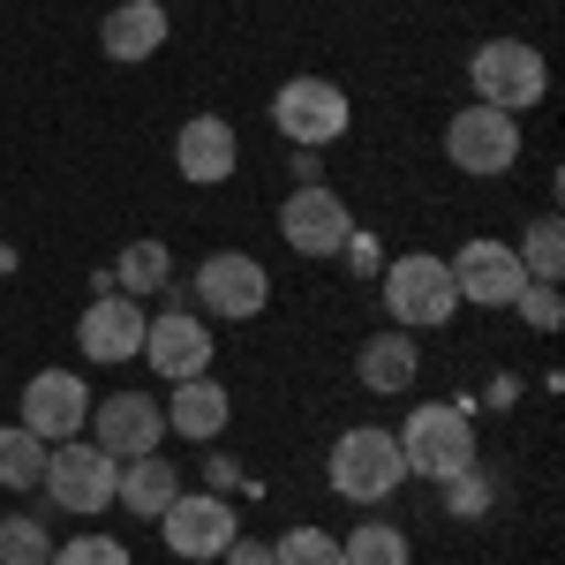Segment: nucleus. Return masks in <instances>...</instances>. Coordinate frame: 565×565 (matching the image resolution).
<instances>
[{"label": "nucleus", "instance_id": "1", "mask_svg": "<svg viewBox=\"0 0 565 565\" xmlns=\"http://www.w3.org/2000/svg\"><path fill=\"white\" fill-rule=\"evenodd\" d=\"M392 437H399L407 476H423V482H452V476H468V468H482L468 399H423V407H407V423Z\"/></svg>", "mask_w": 565, "mask_h": 565}, {"label": "nucleus", "instance_id": "2", "mask_svg": "<svg viewBox=\"0 0 565 565\" xmlns=\"http://www.w3.org/2000/svg\"><path fill=\"white\" fill-rule=\"evenodd\" d=\"M468 84H476V106H498V114L521 121L527 106H543V90H551V61L527 39H482L468 53Z\"/></svg>", "mask_w": 565, "mask_h": 565}, {"label": "nucleus", "instance_id": "3", "mask_svg": "<svg viewBox=\"0 0 565 565\" xmlns=\"http://www.w3.org/2000/svg\"><path fill=\"white\" fill-rule=\"evenodd\" d=\"M324 482H332L348 505H385L392 490L407 482L399 437L377 430V423H354V430H340V437H332V460H324Z\"/></svg>", "mask_w": 565, "mask_h": 565}, {"label": "nucleus", "instance_id": "4", "mask_svg": "<svg viewBox=\"0 0 565 565\" xmlns=\"http://www.w3.org/2000/svg\"><path fill=\"white\" fill-rule=\"evenodd\" d=\"M385 317L399 332H437V324H452V309H460V287H452V264L430 257V249H407V257L385 264Z\"/></svg>", "mask_w": 565, "mask_h": 565}, {"label": "nucleus", "instance_id": "5", "mask_svg": "<svg viewBox=\"0 0 565 565\" xmlns=\"http://www.w3.org/2000/svg\"><path fill=\"white\" fill-rule=\"evenodd\" d=\"M271 129L295 151H324V143H340L354 129V98L332 76H287L271 90Z\"/></svg>", "mask_w": 565, "mask_h": 565}, {"label": "nucleus", "instance_id": "6", "mask_svg": "<svg viewBox=\"0 0 565 565\" xmlns=\"http://www.w3.org/2000/svg\"><path fill=\"white\" fill-rule=\"evenodd\" d=\"M189 295H196V317L249 324V317H264V302H271V271H264L249 249H212V257L196 264Z\"/></svg>", "mask_w": 565, "mask_h": 565}, {"label": "nucleus", "instance_id": "7", "mask_svg": "<svg viewBox=\"0 0 565 565\" xmlns=\"http://www.w3.org/2000/svg\"><path fill=\"white\" fill-rule=\"evenodd\" d=\"M114 482H121V460L114 452H98L90 437H68V445H53L45 452V505L53 513H106L114 505Z\"/></svg>", "mask_w": 565, "mask_h": 565}, {"label": "nucleus", "instance_id": "8", "mask_svg": "<svg viewBox=\"0 0 565 565\" xmlns=\"http://www.w3.org/2000/svg\"><path fill=\"white\" fill-rule=\"evenodd\" d=\"M445 159H452L460 174H476V181L513 174V167H521V121L498 114V106H460V114L445 121Z\"/></svg>", "mask_w": 565, "mask_h": 565}, {"label": "nucleus", "instance_id": "9", "mask_svg": "<svg viewBox=\"0 0 565 565\" xmlns=\"http://www.w3.org/2000/svg\"><path fill=\"white\" fill-rule=\"evenodd\" d=\"M242 535V513L218 498V490H181L174 505L159 513V543L189 565H218V551Z\"/></svg>", "mask_w": 565, "mask_h": 565}, {"label": "nucleus", "instance_id": "10", "mask_svg": "<svg viewBox=\"0 0 565 565\" xmlns=\"http://www.w3.org/2000/svg\"><path fill=\"white\" fill-rule=\"evenodd\" d=\"M90 445L114 452V460H143V452H167V407L151 392H114V399H90Z\"/></svg>", "mask_w": 565, "mask_h": 565}, {"label": "nucleus", "instance_id": "11", "mask_svg": "<svg viewBox=\"0 0 565 565\" xmlns=\"http://www.w3.org/2000/svg\"><path fill=\"white\" fill-rule=\"evenodd\" d=\"M279 242L295 249V257H340L354 242V212H348V196L340 189H295L287 204H279Z\"/></svg>", "mask_w": 565, "mask_h": 565}, {"label": "nucleus", "instance_id": "12", "mask_svg": "<svg viewBox=\"0 0 565 565\" xmlns=\"http://www.w3.org/2000/svg\"><path fill=\"white\" fill-rule=\"evenodd\" d=\"M212 317H196V309H159V317H143V362L167 377V385H181V377H204L212 370Z\"/></svg>", "mask_w": 565, "mask_h": 565}, {"label": "nucleus", "instance_id": "13", "mask_svg": "<svg viewBox=\"0 0 565 565\" xmlns=\"http://www.w3.org/2000/svg\"><path fill=\"white\" fill-rule=\"evenodd\" d=\"M452 264V287H460V302L476 309H513V295L527 287V264L513 242H490V234H476V242H460V257Z\"/></svg>", "mask_w": 565, "mask_h": 565}, {"label": "nucleus", "instance_id": "14", "mask_svg": "<svg viewBox=\"0 0 565 565\" xmlns=\"http://www.w3.org/2000/svg\"><path fill=\"white\" fill-rule=\"evenodd\" d=\"M84 423H90V385H84V370H39V377L23 385V430H39L45 445L84 437Z\"/></svg>", "mask_w": 565, "mask_h": 565}, {"label": "nucleus", "instance_id": "15", "mask_svg": "<svg viewBox=\"0 0 565 565\" xmlns=\"http://www.w3.org/2000/svg\"><path fill=\"white\" fill-rule=\"evenodd\" d=\"M174 167H181V181H196V189L234 181V167H242V136H234V121H226V114H196V121H181Z\"/></svg>", "mask_w": 565, "mask_h": 565}, {"label": "nucleus", "instance_id": "16", "mask_svg": "<svg viewBox=\"0 0 565 565\" xmlns=\"http://www.w3.org/2000/svg\"><path fill=\"white\" fill-rule=\"evenodd\" d=\"M76 348H84V362H136L143 354V302L90 295V309L76 317Z\"/></svg>", "mask_w": 565, "mask_h": 565}, {"label": "nucleus", "instance_id": "17", "mask_svg": "<svg viewBox=\"0 0 565 565\" xmlns=\"http://www.w3.org/2000/svg\"><path fill=\"white\" fill-rule=\"evenodd\" d=\"M167 39H174V15H167L159 0H114V8H106V23H98V53H106V61H121V68L151 61Z\"/></svg>", "mask_w": 565, "mask_h": 565}, {"label": "nucleus", "instance_id": "18", "mask_svg": "<svg viewBox=\"0 0 565 565\" xmlns=\"http://www.w3.org/2000/svg\"><path fill=\"white\" fill-rule=\"evenodd\" d=\"M226 415H234V399H226V385H218L212 370H204V377H181V385L167 392V437L212 445V437L226 430Z\"/></svg>", "mask_w": 565, "mask_h": 565}, {"label": "nucleus", "instance_id": "19", "mask_svg": "<svg viewBox=\"0 0 565 565\" xmlns=\"http://www.w3.org/2000/svg\"><path fill=\"white\" fill-rule=\"evenodd\" d=\"M354 377H362V392H407L415 377H423V348H415V332H399V324L370 332V340L354 348Z\"/></svg>", "mask_w": 565, "mask_h": 565}, {"label": "nucleus", "instance_id": "20", "mask_svg": "<svg viewBox=\"0 0 565 565\" xmlns=\"http://www.w3.org/2000/svg\"><path fill=\"white\" fill-rule=\"evenodd\" d=\"M181 498V468L167 452H143V460H121V482H114V505H129L136 521H159Z\"/></svg>", "mask_w": 565, "mask_h": 565}, {"label": "nucleus", "instance_id": "21", "mask_svg": "<svg viewBox=\"0 0 565 565\" xmlns=\"http://www.w3.org/2000/svg\"><path fill=\"white\" fill-rule=\"evenodd\" d=\"M167 287H174V257H167V242H129V249L114 257V295L143 302V295H167Z\"/></svg>", "mask_w": 565, "mask_h": 565}, {"label": "nucleus", "instance_id": "22", "mask_svg": "<svg viewBox=\"0 0 565 565\" xmlns=\"http://www.w3.org/2000/svg\"><path fill=\"white\" fill-rule=\"evenodd\" d=\"M340 558H348V565H415V543H407V527H392V521L370 513L362 527H348Z\"/></svg>", "mask_w": 565, "mask_h": 565}, {"label": "nucleus", "instance_id": "23", "mask_svg": "<svg viewBox=\"0 0 565 565\" xmlns=\"http://www.w3.org/2000/svg\"><path fill=\"white\" fill-rule=\"evenodd\" d=\"M45 452H53V445H45L39 430L8 423V430H0V490H39L45 482Z\"/></svg>", "mask_w": 565, "mask_h": 565}, {"label": "nucleus", "instance_id": "24", "mask_svg": "<svg viewBox=\"0 0 565 565\" xmlns=\"http://www.w3.org/2000/svg\"><path fill=\"white\" fill-rule=\"evenodd\" d=\"M521 264H527V279L558 287V271H565V226H558V212H543V218L521 234Z\"/></svg>", "mask_w": 565, "mask_h": 565}, {"label": "nucleus", "instance_id": "25", "mask_svg": "<svg viewBox=\"0 0 565 565\" xmlns=\"http://www.w3.org/2000/svg\"><path fill=\"white\" fill-rule=\"evenodd\" d=\"M53 558V527L39 513H0V565H45Z\"/></svg>", "mask_w": 565, "mask_h": 565}, {"label": "nucleus", "instance_id": "26", "mask_svg": "<svg viewBox=\"0 0 565 565\" xmlns=\"http://www.w3.org/2000/svg\"><path fill=\"white\" fill-rule=\"evenodd\" d=\"M271 565H348V558H340V535L332 527H287L271 543Z\"/></svg>", "mask_w": 565, "mask_h": 565}, {"label": "nucleus", "instance_id": "27", "mask_svg": "<svg viewBox=\"0 0 565 565\" xmlns=\"http://www.w3.org/2000/svg\"><path fill=\"white\" fill-rule=\"evenodd\" d=\"M45 565H136V558H129V543H114V535H98V527H90V535L53 543V558H45Z\"/></svg>", "mask_w": 565, "mask_h": 565}, {"label": "nucleus", "instance_id": "28", "mask_svg": "<svg viewBox=\"0 0 565 565\" xmlns=\"http://www.w3.org/2000/svg\"><path fill=\"white\" fill-rule=\"evenodd\" d=\"M513 309H521L535 332H558L565 324V302H558V287H543V279H527L521 295H513Z\"/></svg>", "mask_w": 565, "mask_h": 565}, {"label": "nucleus", "instance_id": "29", "mask_svg": "<svg viewBox=\"0 0 565 565\" xmlns=\"http://www.w3.org/2000/svg\"><path fill=\"white\" fill-rule=\"evenodd\" d=\"M445 505H452V513H482V505H490V476H482V468L452 476L445 482Z\"/></svg>", "mask_w": 565, "mask_h": 565}, {"label": "nucleus", "instance_id": "30", "mask_svg": "<svg viewBox=\"0 0 565 565\" xmlns=\"http://www.w3.org/2000/svg\"><path fill=\"white\" fill-rule=\"evenodd\" d=\"M218 565H271V543H264V535H234V543L218 551Z\"/></svg>", "mask_w": 565, "mask_h": 565}, {"label": "nucleus", "instance_id": "31", "mask_svg": "<svg viewBox=\"0 0 565 565\" xmlns=\"http://www.w3.org/2000/svg\"><path fill=\"white\" fill-rule=\"evenodd\" d=\"M234 482H242V460H226V452H218V460H204V490H218V498H226Z\"/></svg>", "mask_w": 565, "mask_h": 565}, {"label": "nucleus", "instance_id": "32", "mask_svg": "<svg viewBox=\"0 0 565 565\" xmlns=\"http://www.w3.org/2000/svg\"><path fill=\"white\" fill-rule=\"evenodd\" d=\"M287 174H295V189H317V181H324V159H317V151H295Z\"/></svg>", "mask_w": 565, "mask_h": 565}]
</instances>
